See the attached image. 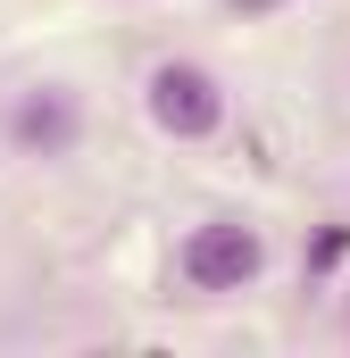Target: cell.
Returning <instances> with one entry per match:
<instances>
[{
    "instance_id": "6da1fadb",
    "label": "cell",
    "mask_w": 350,
    "mask_h": 358,
    "mask_svg": "<svg viewBox=\"0 0 350 358\" xmlns=\"http://www.w3.org/2000/svg\"><path fill=\"white\" fill-rule=\"evenodd\" d=\"M175 267H183L192 292H242V283H259V275H267V234H259V225H242V217H209V225L183 234Z\"/></svg>"
},
{
    "instance_id": "7a4b0ae2",
    "label": "cell",
    "mask_w": 350,
    "mask_h": 358,
    "mask_svg": "<svg viewBox=\"0 0 350 358\" xmlns=\"http://www.w3.org/2000/svg\"><path fill=\"white\" fill-rule=\"evenodd\" d=\"M142 108H150V125L175 134V142H209L225 125V84L200 59H159L150 84H142Z\"/></svg>"
},
{
    "instance_id": "3957f363",
    "label": "cell",
    "mask_w": 350,
    "mask_h": 358,
    "mask_svg": "<svg viewBox=\"0 0 350 358\" xmlns=\"http://www.w3.org/2000/svg\"><path fill=\"white\" fill-rule=\"evenodd\" d=\"M84 142V100L67 84H25L8 100V150L17 159H76Z\"/></svg>"
},
{
    "instance_id": "277c9868",
    "label": "cell",
    "mask_w": 350,
    "mask_h": 358,
    "mask_svg": "<svg viewBox=\"0 0 350 358\" xmlns=\"http://www.w3.org/2000/svg\"><path fill=\"white\" fill-rule=\"evenodd\" d=\"M342 259H350V225H326V234L309 242V275H334Z\"/></svg>"
},
{
    "instance_id": "5b68a950",
    "label": "cell",
    "mask_w": 350,
    "mask_h": 358,
    "mask_svg": "<svg viewBox=\"0 0 350 358\" xmlns=\"http://www.w3.org/2000/svg\"><path fill=\"white\" fill-rule=\"evenodd\" d=\"M225 8H234V17H259V8H275V0H225Z\"/></svg>"
}]
</instances>
